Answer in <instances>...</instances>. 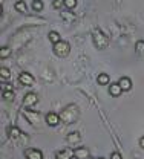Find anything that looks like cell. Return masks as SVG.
Here are the masks:
<instances>
[{
  "label": "cell",
  "instance_id": "6da1fadb",
  "mask_svg": "<svg viewBox=\"0 0 144 159\" xmlns=\"http://www.w3.org/2000/svg\"><path fill=\"white\" fill-rule=\"evenodd\" d=\"M77 118H78V109L74 104L66 106L60 113V121L64 122V124H72V122L77 121Z\"/></svg>",
  "mask_w": 144,
  "mask_h": 159
},
{
  "label": "cell",
  "instance_id": "7a4b0ae2",
  "mask_svg": "<svg viewBox=\"0 0 144 159\" xmlns=\"http://www.w3.org/2000/svg\"><path fill=\"white\" fill-rule=\"evenodd\" d=\"M92 40H94V44L98 48V49H106L107 44H109V39L104 35L100 29H95L94 34H92Z\"/></svg>",
  "mask_w": 144,
  "mask_h": 159
},
{
  "label": "cell",
  "instance_id": "3957f363",
  "mask_svg": "<svg viewBox=\"0 0 144 159\" xmlns=\"http://www.w3.org/2000/svg\"><path fill=\"white\" fill-rule=\"evenodd\" d=\"M69 52H71V44H69L67 41L62 40L60 43L54 44V54H55L57 57L64 58V57H67V55H69Z\"/></svg>",
  "mask_w": 144,
  "mask_h": 159
},
{
  "label": "cell",
  "instance_id": "277c9868",
  "mask_svg": "<svg viewBox=\"0 0 144 159\" xmlns=\"http://www.w3.org/2000/svg\"><path fill=\"white\" fill-rule=\"evenodd\" d=\"M19 83L21 86H32L34 84V77L29 72H21L19 75Z\"/></svg>",
  "mask_w": 144,
  "mask_h": 159
},
{
  "label": "cell",
  "instance_id": "5b68a950",
  "mask_svg": "<svg viewBox=\"0 0 144 159\" xmlns=\"http://www.w3.org/2000/svg\"><path fill=\"white\" fill-rule=\"evenodd\" d=\"M37 101H39L37 93H34V92H29V93H26V95H25V98H23V106H26V107H31V106L37 104Z\"/></svg>",
  "mask_w": 144,
  "mask_h": 159
},
{
  "label": "cell",
  "instance_id": "8992f818",
  "mask_svg": "<svg viewBox=\"0 0 144 159\" xmlns=\"http://www.w3.org/2000/svg\"><path fill=\"white\" fill-rule=\"evenodd\" d=\"M25 156H26V159H43V153L39 148H26Z\"/></svg>",
  "mask_w": 144,
  "mask_h": 159
},
{
  "label": "cell",
  "instance_id": "52a82bcc",
  "mask_svg": "<svg viewBox=\"0 0 144 159\" xmlns=\"http://www.w3.org/2000/svg\"><path fill=\"white\" fill-rule=\"evenodd\" d=\"M58 122H60V113L49 112V113L46 115V124H48V125H51V127H55Z\"/></svg>",
  "mask_w": 144,
  "mask_h": 159
},
{
  "label": "cell",
  "instance_id": "ba28073f",
  "mask_svg": "<svg viewBox=\"0 0 144 159\" xmlns=\"http://www.w3.org/2000/svg\"><path fill=\"white\" fill-rule=\"evenodd\" d=\"M74 156L77 159H89V150L86 147H77L74 148Z\"/></svg>",
  "mask_w": 144,
  "mask_h": 159
},
{
  "label": "cell",
  "instance_id": "9c48e42d",
  "mask_svg": "<svg viewBox=\"0 0 144 159\" xmlns=\"http://www.w3.org/2000/svg\"><path fill=\"white\" fill-rule=\"evenodd\" d=\"M118 84L121 86V89H123V92H129L130 89H132V80L129 78V77H121V78L118 80Z\"/></svg>",
  "mask_w": 144,
  "mask_h": 159
},
{
  "label": "cell",
  "instance_id": "30bf717a",
  "mask_svg": "<svg viewBox=\"0 0 144 159\" xmlns=\"http://www.w3.org/2000/svg\"><path fill=\"white\" fill-rule=\"evenodd\" d=\"M121 92H123V89H121V86H120L118 83H110V86H109V93H110L112 97H120Z\"/></svg>",
  "mask_w": 144,
  "mask_h": 159
},
{
  "label": "cell",
  "instance_id": "8fae6325",
  "mask_svg": "<svg viewBox=\"0 0 144 159\" xmlns=\"http://www.w3.org/2000/svg\"><path fill=\"white\" fill-rule=\"evenodd\" d=\"M66 141H67L69 144H78V142L81 141V135H80L78 132H71V133L66 136Z\"/></svg>",
  "mask_w": 144,
  "mask_h": 159
},
{
  "label": "cell",
  "instance_id": "7c38bea8",
  "mask_svg": "<svg viewBox=\"0 0 144 159\" xmlns=\"http://www.w3.org/2000/svg\"><path fill=\"white\" fill-rule=\"evenodd\" d=\"M8 135H9V138L11 139H16V138H19V136L21 135V132H20V129H19V127L11 125V127L8 129Z\"/></svg>",
  "mask_w": 144,
  "mask_h": 159
},
{
  "label": "cell",
  "instance_id": "4fadbf2b",
  "mask_svg": "<svg viewBox=\"0 0 144 159\" xmlns=\"http://www.w3.org/2000/svg\"><path fill=\"white\" fill-rule=\"evenodd\" d=\"M48 37H49V41H51L52 44H57V43L62 41V37H60V34H58L57 31H51V32L48 34Z\"/></svg>",
  "mask_w": 144,
  "mask_h": 159
},
{
  "label": "cell",
  "instance_id": "5bb4252c",
  "mask_svg": "<svg viewBox=\"0 0 144 159\" xmlns=\"http://www.w3.org/2000/svg\"><path fill=\"white\" fill-rule=\"evenodd\" d=\"M71 156H74V150L64 148V150H62V152L57 153V159H71Z\"/></svg>",
  "mask_w": 144,
  "mask_h": 159
},
{
  "label": "cell",
  "instance_id": "9a60e30c",
  "mask_svg": "<svg viewBox=\"0 0 144 159\" xmlns=\"http://www.w3.org/2000/svg\"><path fill=\"white\" fill-rule=\"evenodd\" d=\"M14 8H16V11H17V12H26V11H28V5L25 3V0H19V2H16Z\"/></svg>",
  "mask_w": 144,
  "mask_h": 159
},
{
  "label": "cell",
  "instance_id": "2e32d148",
  "mask_svg": "<svg viewBox=\"0 0 144 159\" xmlns=\"http://www.w3.org/2000/svg\"><path fill=\"white\" fill-rule=\"evenodd\" d=\"M97 81H98V84L106 86V84H109L110 78H109V75H107V74H100V75L97 77Z\"/></svg>",
  "mask_w": 144,
  "mask_h": 159
},
{
  "label": "cell",
  "instance_id": "e0dca14e",
  "mask_svg": "<svg viewBox=\"0 0 144 159\" xmlns=\"http://www.w3.org/2000/svg\"><path fill=\"white\" fill-rule=\"evenodd\" d=\"M43 2L41 0H32V9L35 11V12H41L43 11Z\"/></svg>",
  "mask_w": 144,
  "mask_h": 159
},
{
  "label": "cell",
  "instance_id": "ac0fdd59",
  "mask_svg": "<svg viewBox=\"0 0 144 159\" xmlns=\"http://www.w3.org/2000/svg\"><path fill=\"white\" fill-rule=\"evenodd\" d=\"M135 49L140 55H144V40H138L137 44H135Z\"/></svg>",
  "mask_w": 144,
  "mask_h": 159
},
{
  "label": "cell",
  "instance_id": "d6986e66",
  "mask_svg": "<svg viewBox=\"0 0 144 159\" xmlns=\"http://www.w3.org/2000/svg\"><path fill=\"white\" fill-rule=\"evenodd\" d=\"M2 95H3V98L6 99V101H12L14 99V90H3L2 92Z\"/></svg>",
  "mask_w": 144,
  "mask_h": 159
},
{
  "label": "cell",
  "instance_id": "ffe728a7",
  "mask_svg": "<svg viewBox=\"0 0 144 159\" xmlns=\"http://www.w3.org/2000/svg\"><path fill=\"white\" fill-rule=\"evenodd\" d=\"M62 19H64L66 21H74L75 20V16L74 14H71V12H67V11H62Z\"/></svg>",
  "mask_w": 144,
  "mask_h": 159
},
{
  "label": "cell",
  "instance_id": "44dd1931",
  "mask_svg": "<svg viewBox=\"0 0 144 159\" xmlns=\"http://www.w3.org/2000/svg\"><path fill=\"white\" fill-rule=\"evenodd\" d=\"M9 54H11V49H9L8 46H3V48L0 49V58H2V60H5L8 55H9Z\"/></svg>",
  "mask_w": 144,
  "mask_h": 159
},
{
  "label": "cell",
  "instance_id": "7402d4cb",
  "mask_svg": "<svg viewBox=\"0 0 144 159\" xmlns=\"http://www.w3.org/2000/svg\"><path fill=\"white\" fill-rule=\"evenodd\" d=\"M0 75H2V78L6 80L11 77V70L8 69V67H0Z\"/></svg>",
  "mask_w": 144,
  "mask_h": 159
},
{
  "label": "cell",
  "instance_id": "603a6c76",
  "mask_svg": "<svg viewBox=\"0 0 144 159\" xmlns=\"http://www.w3.org/2000/svg\"><path fill=\"white\" fill-rule=\"evenodd\" d=\"M64 6L67 9H74L77 6V0H64Z\"/></svg>",
  "mask_w": 144,
  "mask_h": 159
},
{
  "label": "cell",
  "instance_id": "cb8c5ba5",
  "mask_svg": "<svg viewBox=\"0 0 144 159\" xmlns=\"http://www.w3.org/2000/svg\"><path fill=\"white\" fill-rule=\"evenodd\" d=\"M63 5H64V0H54V2H52V6H54L55 9H60Z\"/></svg>",
  "mask_w": 144,
  "mask_h": 159
},
{
  "label": "cell",
  "instance_id": "d4e9b609",
  "mask_svg": "<svg viewBox=\"0 0 144 159\" xmlns=\"http://www.w3.org/2000/svg\"><path fill=\"white\" fill-rule=\"evenodd\" d=\"M110 159H123V156H121L118 152H112V153H110Z\"/></svg>",
  "mask_w": 144,
  "mask_h": 159
},
{
  "label": "cell",
  "instance_id": "484cf974",
  "mask_svg": "<svg viewBox=\"0 0 144 159\" xmlns=\"http://www.w3.org/2000/svg\"><path fill=\"white\" fill-rule=\"evenodd\" d=\"M3 90H12V86H9V84H3Z\"/></svg>",
  "mask_w": 144,
  "mask_h": 159
},
{
  "label": "cell",
  "instance_id": "4316f807",
  "mask_svg": "<svg viewBox=\"0 0 144 159\" xmlns=\"http://www.w3.org/2000/svg\"><path fill=\"white\" fill-rule=\"evenodd\" d=\"M140 147H141V148H144V136H141V138H140Z\"/></svg>",
  "mask_w": 144,
  "mask_h": 159
},
{
  "label": "cell",
  "instance_id": "83f0119b",
  "mask_svg": "<svg viewBox=\"0 0 144 159\" xmlns=\"http://www.w3.org/2000/svg\"><path fill=\"white\" fill-rule=\"evenodd\" d=\"M100 159H104V158H100Z\"/></svg>",
  "mask_w": 144,
  "mask_h": 159
}]
</instances>
